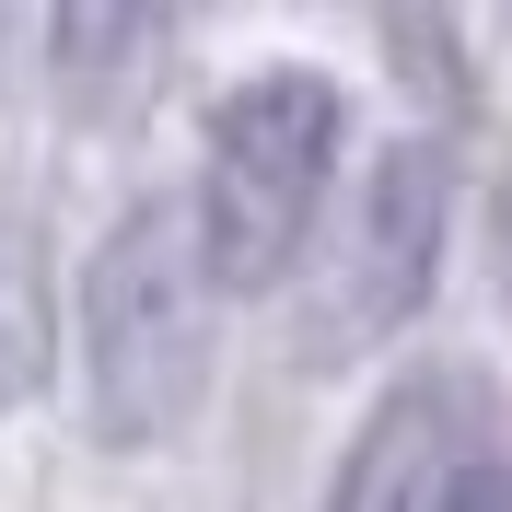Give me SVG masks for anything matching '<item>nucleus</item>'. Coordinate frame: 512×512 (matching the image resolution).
<instances>
[{
	"mask_svg": "<svg viewBox=\"0 0 512 512\" xmlns=\"http://www.w3.org/2000/svg\"><path fill=\"white\" fill-rule=\"evenodd\" d=\"M210 326H222V280H210L198 210L140 198L82 256V431L117 454L163 443L210 384Z\"/></svg>",
	"mask_w": 512,
	"mask_h": 512,
	"instance_id": "1",
	"label": "nucleus"
},
{
	"mask_svg": "<svg viewBox=\"0 0 512 512\" xmlns=\"http://www.w3.org/2000/svg\"><path fill=\"white\" fill-rule=\"evenodd\" d=\"M326 187H338V82L326 70H256L233 82L210 163H198V245L222 291H268L291 280V256L315 233Z\"/></svg>",
	"mask_w": 512,
	"mask_h": 512,
	"instance_id": "2",
	"label": "nucleus"
},
{
	"mask_svg": "<svg viewBox=\"0 0 512 512\" xmlns=\"http://www.w3.org/2000/svg\"><path fill=\"white\" fill-rule=\"evenodd\" d=\"M443 210H454V163L443 140H396L373 152V175L350 187V222L326 245L315 280V350H373L431 303V268H443Z\"/></svg>",
	"mask_w": 512,
	"mask_h": 512,
	"instance_id": "3",
	"label": "nucleus"
},
{
	"mask_svg": "<svg viewBox=\"0 0 512 512\" xmlns=\"http://www.w3.org/2000/svg\"><path fill=\"white\" fill-rule=\"evenodd\" d=\"M478 419L454 384H396L373 408V431L338 466V512H466V478H478Z\"/></svg>",
	"mask_w": 512,
	"mask_h": 512,
	"instance_id": "4",
	"label": "nucleus"
},
{
	"mask_svg": "<svg viewBox=\"0 0 512 512\" xmlns=\"http://www.w3.org/2000/svg\"><path fill=\"white\" fill-rule=\"evenodd\" d=\"M35 373H47V280H35L24 233H0V419L35 396Z\"/></svg>",
	"mask_w": 512,
	"mask_h": 512,
	"instance_id": "5",
	"label": "nucleus"
},
{
	"mask_svg": "<svg viewBox=\"0 0 512 512\" xmlns=\"http://www.w3.org/2000/svg\"><path fill=\"white\" fill-rule=\"evenodd\" d=\"M466 512H512V466H478L466 478Z\"/></svg>",
	"mask_w": 512,
	"mask_h": 512,
	"instance_id": "6",
	"label": "nucleus"
}]
</instances>
